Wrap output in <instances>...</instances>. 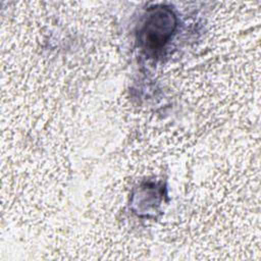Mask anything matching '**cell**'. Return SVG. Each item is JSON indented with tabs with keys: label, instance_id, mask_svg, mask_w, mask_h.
Masks as SVG:
<instances>
[{
	"label": "cell",
	"instance_id": "1",
	"mask_svg": "<svg viewBox=\"0 0 261 261\" xmlns=\"http://www.w3.org/2000/svg\"><path fill=\"white\" fill-rule=\"evenodd\" d=\"M174 28V15L169 10L154 9L140 32V42L145 49H158L167 42Z\"/></svg>",
	"mask_w": 261,
	"mask_h": 261
}]
</instances>
